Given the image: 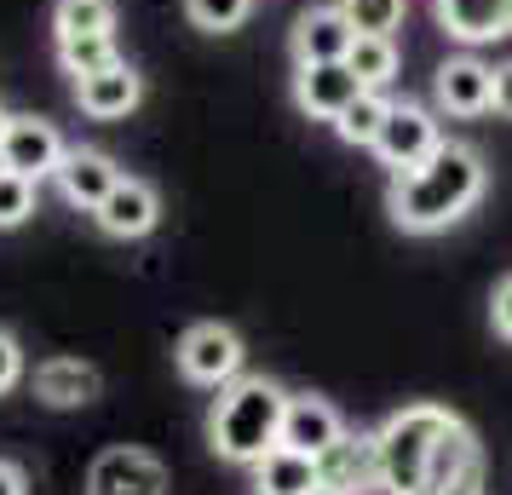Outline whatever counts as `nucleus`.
Instances as JSON below:
<instances>
[{"mask_svg":"<svg viewBox=\"0 0 512 495\" xmlns=\"http://www.w3.org/2000/svg\"><path fill=\"white\" fill-rule=\"evenodd\" d=\"M478 196H484V156L461 139H443L420 167L392 173L386 213H392L397 231L432 236V231H449L455 219H466L478 208Z\"/></svg>","mask_w":512,"mask_h":495,"instance_id":"nucleus-1","label":"nucleus"},{"mask_svg":"<svg viewBox=\"0 0 512 495\" xmlns=\"http://www.w3.org/2000/svg\"><path fill=\"white\" fill-rule=\"evenodd\" d=\"M282 409L288 392L265 375H236L231 386H219V398L208 409V444L219 461L231 467H254L282 444Z\"/></svg>","mask_w":512,"mask_h":495,"instance_id":"nucleus-2","label":"nucleus"},{"mask_svg":"<svg viewBox=\"0 0 512 495\" xmlns=\"http://www.w3.org/2000/svg\"><path fill=\"white\" fill-rule=\"evenodd\" d=\"M455 426L443 403H409L392 421L374 432L380 444V490L386 495H426V472H432V449Z\"/></svg>","mask_w":512,"mask_h":495,"instance_id":"nucleus-3","label":"nucleus"},{"mask_svg":"<svg viewBox=\"0 0 512 495\" xmlns=\"http://www.w3.org/2000/svg\"><path fill=\"white\" fill-rule=\"evenodd\" d=\"M242 363H248V346H242V334L231 323H196L179 340V375L190 386H213L219 392V386H231L242 375Z\"/></svg>","mask_w":512,"mask_h":495,"instance_id":"nucleus-4","label":"nucleus"},{"mask_svg":"<svg viewBox=\"0 0 512 495\" xmlns=\"http://www.w3.org/2000/svg\"><path fill=\"white\" fill-rule=\"evenodd\" d=\"M317 484H323V495L380 490V444H374V432H340L317 455Z\"/></svg>","mask_w":512,"mask_h":495,"instance_id":"nucleus-5","label":"nucleus"},{"mask_svg":"<svg viewBox=\"0 0 512 495\" xmlns=\"http://www.w3.org/2000/svg\"><path fill=\"white\" fill-rule=\"evenodd\" d=\"M443 144V127L438 116L426 110V104H392V116H386V127H380V139H374V156L392 167V173H403V167H420L432 150Z\"/></svg>","mask_w":512,"mask_h":495,"instance_id":"nucleus-6","label":"nucleus"},{"mask_svg":"<svg viewBox=\"0 0 512 495\" xmlns=\"http://www.w3.org/2000/svg\"><path fill=\"white\" fill-rule=\"evenodd\" d=\"M87 495H167V467L150 449L116 444L87 467Z\"/></svg>","mask_w":512,"mask_h":495,"instance_id":"nucleus-7","label":"nucleus"},{"mask_svg":"<svg viewBox=\"0 0 512 495\" xmlns=\"http://www.w3.org/2000/svg\"><path fill=\"white\" fill-rule=\"evenodd\" d=\"M64 162V139H58V127L41 116H12L6 121V139H0V167H12V173H24V179H52Z\"/></svg>","mask_w":512,"mask_h":495,"instance_id":"nucleus-8","label":"nucleus"},{"mask_svg":"<svg viewBox=\"0 0 512 495\" xmlns=\"http://www.w3.org/2000/svg\"><path fill=\"white\" fill-rule=\"evenodd\" d=\"M489 93H495V70L478 64L472 52L461 58H443L438 75H432V104L443 116H489Z\"/></svg>","mask_w":512,"mask_h":495,"instance_id":"nucleus-9","label":"nucleus"},{"mask_svg":"<svg viewBox=\"0 0 512 495\" xmlns=\"http://www.w3.org/2000/svg\"><path fill=\"white\" fill-rule=\"evenodd\" d=\"M75 104H81V116H93V121L133 116V110L144 104V75L133 70L127 58H116V64H104V70L75 81Z\"/></svg>","mask_w":512,"mask_h":495,"instance_id":"nucleus-10","label":"nucleus"},{"mask_svg":"<svg viewBox=\"0 0 512 495\" xmlns=\"http://www.w3.org/2000/svg\"><path fill=\"white\" fill-rule=\"evenodd\" d=\"M357 93H363V81L351 75L346 58H334V64H294V104H300V116L340 121V110Z\"/></svg>","mask_w":512,"mask_h":495,"instance_id":"nucleus-11","label":"nucleus"},{"mask_svg":"<svg viewBox=\"0 0 512 495\" xmlns=\"http://www.w3.org/2000/svg\"><path fill=\"white\" fill-rule=\"evenodd\" d=\"M93 219H98V231L104 236H116V242H139V236L156 231V219H162V196L144 185V179H127V173H121L116 190L93 208Z\"/></svg>","mask_w":512,"mask_h":495,"instance_id":"nucleus-12","label":"nucleus"},{"mask_svg":"<svg viewBox=\"0 0 512 495\" xmlns=\"http://www.w3.org/2000/svg\"><path fill=\"white\" fill-rule=\"evenodd\" d=\"M351 41H357V29L346 24L340 0L334 6H305L300 18H294V35H288L294 64H334V58L351 52Z\"/></svg>","mask_w":512,"mask_h":495,"instance_id":"nucleus-13","label":"nucleus"},{"mask_svg":"<svg viewBox=\"0 0 512 495\" xmlns=\"http://www.w3.org/2000/svg\"><path fill=\"white\" fill-rule=\"evenodd\" d=\"M58 190H64V202L70 208H81V213H93L110 190H116V179H121V167L104 156V150H64V162H58Z\"/></svg>","mask_w":512,"mask_h":495,"instance_id":"nucleus-14","label":"nucleus"},{"mask_svg":"<svg viewBox=\"0 0 512 495\" xmlns=\"http://www.w3.org/2000/svg\"><path fill=\"white\" fill-rule=\"evenodd\" d=\"M98 392H104V375L81 357H47L35 369V398L47 409H87V403H98Z\"/></svg>","mask_w":512,"mask_h":495,"instance_id":"nucleus-15","label":"nucleus"},{"mask_svg":"<svg viewBox=\"0 0 512 495\" xmlns=\"http://www.w3.org/2000/svg\"><path fill=\"white\" fill-rule=\"evenodd\" d=\"M432 18L443 24L449 41L484 47V41L507 35V0H432Z\"/></svg>","mask_w":512,"mask_h":495,"instance_id":"nucleus-16","label":"nucleus"},{"mask_svg":"<svg viewBox=\"0 0 512 495\" xmlns=\"http://www.w3.org/2000/svg\"><path fill=\"white\" fill-rule=\"evenodd\" d=\"M340 432H346V421L328 398H288V409H282V444L300 455H323Z\"/></svg>","mask_w":512,"mask_h":495,"instance_id":"nucleus-17","label":"nucleus"},{"mask_svg":"<svg viewBox=\"0 0 512 495\" xmlns=\"http://www.w3.org/2000/svg\"><path fill=\"white\" fill-rule=\"evenodd\" d=\"M254 495H323L317 484V455L277 444L265 461H254Z\"/></svg>","mask_w":512,"mask_h":495,"instance_id":"nucleus-18","label":"nucleus"},{"mask_svg":"<svg viewBox=\"0 0 512 495\" xmlns=\"http://www.w3.org/2000/svg\"><path fill=\"white\" fill-rule=\"evenodd\" d=\"M472 472H484V449H478V438H472V426L455 415V426L438 438V449H432V472H426V495L449 490V484H461V478H472Z\"/></svg>","mask_w":512,"mask_h":495,"instance_id":"nucleus-19","label":"nucleus"},{"mask_svg":"<svg viewBox=\"0 0 512 495\" xmlns=\"http://www.w3.org/2000/svg\"><path fill=\"white\" fill-rule=\"evenodd\" d=\"M346 64H351V75L363 81V87H374V93H386L397 81V41L392 35H357L351 41V52H346Z\"/></svg>","mask_w":512,"mask_h":495,"instance_id":"nucleus-20","label":"nucleus"},{"mask_svg":"<svg viewBox=\"0 0 512 495\" xmlns=\"http://www.w3.org/2000/svg\"><path fill=\"white\" fill-rule=\"evenodd\" d=\"M386 116H392V98L374 93V87H363V93L351 98L346 110H340V121H334V133L346 144H357V150H374V139H380V127H386Z\"/></svg>","mask_w":512,"mask_h":495,"instance_id":"nucleus-21","label":"nucleus"},{"mask_svg":"<svg viewBox=\"0 0 512 495\" xmlns=\"http://www.w3.org/2000/svg\"><path fill=\"white\" fill-rule=\"evenodd\" d=\"M75 35H116V0H58L52 41H75Z\"/></svg>","mask_w":512,"mask_h":495,"instance_id":"nucleus-22","label":"nucleus"},{"mask_svg":"<svg viewBox=\"0 0 512 495\" xmlns=\"http://www.w3.org/2000/svg\"><path fill=\"white\" fill-rule=\"evenodd\" d=\"M52 47H58V64H64V75H75V81L121 58V52H116V35H75V41H52Z\"/></svg>","mask_w":512,"mask_h":495,"instance_id":"nucleus-23","label":"nucleus"},{"mask_svg":"<svg viewBox=\"0 0 512 495\" xmlns=\"http://www.w3.org/2000/svg\"><path fill=\"white\" fill-rule=\"evenodd\" d=\"M340 12L357 35H397L409 18V0H340Z\"/></svg>","mask_w":512,"mask_h":495,"instance_id":"nucleus-24","label":"nucleus"},{"mask_svg":"<svg viewBox=\"0 0 512 495\" xmlns=\"http://www.w3.org/2000/svg\"><path fill=\"white\" fill-rule=\"evenodd\" d=\"M248 12H254V0H185V18L196 29H208V35H231V29L248 24Z\"/></svg>","mask_w":512,"mask_h":495,"instance_id":"nucleus-25","label":"nucleus"},{"mask_svg":"<svg viewBox=\"0 0 512 495\" xmlns=\"http://www.w3.org/2000/svg\"><path fill=\"white\" fill-rule=\"evenodd\" d=\"M29 213H35V179L12 173V167H0V231L24 225Z\"/></svg>","mask_w":512,"mask_h":495,"instance_id":"nucleus-26","label":"nucleus"},{"mask_svg":"<svg viewBox=\"0 0 512 495\" xmlns=\"http://www.w3.org/2000/svg\"><path fill=\"white\" fill-rule=\"evenodd\" d=\"M18 380H24V346H18L12 334L0 329V398H6Z\"/></svg>","mask_w":512,"mask_h":495,"instance_id":"nucleus-27","label":"nucleus"},{"mask_svg":"<svg viewBox=\"0 0 512 495\" xmlns=\"http://www.w3.org/2000/svg\"><path fill=\"white\" fill-rule=\"evenodd\" d=\"M489 323H495L501 340H512V277H501L495 294H489Z\"/></svg>","mask_w":512,"mask_h":495,"instance_id":"nucleus-28","label":"nucleus"},{"mask_svg":"<svg viewBox=\"0 0 512 495\" xmlns=\"http://www.w3.org/2000/svg\"><path fill=\"white\" fill-rule=\"evenodd\" d=\"M489 110L501 121H512V58L507 64H495V93H489Z\"/></svg>","mask_w":512,"mask_h":495,"instance_id":"nucleus-29","label":"nucleus"},{"mask_svg":"<svg viewBox=\"0 0 512 495\" xmlns=\"http://www.w3.org/2000/svg\"><path fill=\"white\" fill-rule=\"evenodd\" d=\"M0 495H29V478H24V467H12V461H0Z\"/></svg>","mask_w":512,"mask_h":495,"instance_id":"nucleus-30","label":"nucleus"},{"mask_svg":"<svg viewBox=\"0 0 512 495\" xmlns=\"http://www.w3.org/2000/svg\"><path fill=\"white\" fill-rule=\"evenodd\" d=\"M438 495H484V472H472V478H461V484H449Z\"/></svg>","mask_w":512,"mask_h":495,"instance_id":"nucleus-31","label":"nucleus"},{"mask_svg":"<svg viewBox=\"0 0 512 495\" xmlns=\"http://www.w3.org/2000/svg\"><path fill=\"white\" fill-rule=\"evenodd\" d=\"M6 121H12V116H6V104H0V139H6Z\"/></svg>","mask_w":512,"mask_h":495,"instance_id":"nucleus-32","label":"nucleus"},{"mask_svg":"<svg viewBox=\"0 0 512 495\" xmlns=\"http://www.w3.org/2000/svg\"><path fill=\"white\" fill-rule=\"evenodd\" d=\"M507 35H512V0H507Z\"/></svg>","mask_w":512,"mask_h":495,"instance_id":"nucleus-33","label":"nucleus"}]
</instances>
